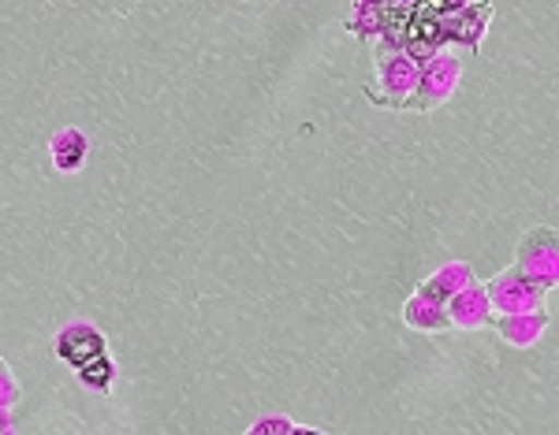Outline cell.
<instances>
[{
    "instance_id": "cell-1",
    "label": "cell",
    "mask_w": 559,
    "mask_h": 435,
    "mask_svg": "<svg viewBox=\"0 0 559 435\" xmlns=\"http://www.w3.org/2000/svg\"><path fill=\"white\" fill-rule=\"evenodd\" d=\"M105 350H108L105 335L97 328H90V324H68V328H60L57 339H52L57 361H64L71 368H83L86 361H102Z\"/></svg>"
},
{
    "instance_id": "cell-2",
    "label": "cell",
    "mask_w": 559,
    "mask_h": 435,
    "mask_svg": "<svg viewBox=\"0 0 559 435\" xmlns=\"http://www.w3.org/2000/svg\"><path fill=\"white\" fill-rule=\"evenodd\" d=\"M86 157H90V142L79 126H64V131L52 134V165H57V171L75 176L86 165Z\"/></svg>"
}]
</instances>
